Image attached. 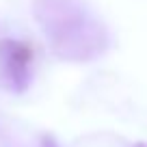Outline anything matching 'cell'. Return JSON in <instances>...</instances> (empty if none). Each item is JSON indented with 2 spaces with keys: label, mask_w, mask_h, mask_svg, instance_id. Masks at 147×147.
<instances>
[{
  "label": "cell",
  "mask_w": 147,
  "mask_h": 147,
  "mask_svg": "<svg viewBox=\"0 0 147 147\" xmlns=\"http://www.w3.org/2000/svg\"><path fill=\"white\" fill-rule=\"evenodd\" d=\"M35 20L52 54L67 63H89L110 46L108 28L80 0H35Z\"/></svg>",
  "instance_id": "1"
},
{
  "label": "cell",
  "mask_w": 147,
  "mask_h": 147,
  "mask_svg": "<svg viewBox=\"0 0 147 147\" xmlns=\"http://www.w3.org/2000/svg\"><path fill=\"white\" fill-rule=\"evenodd\" d=\"M32 48L26 41H0V82L13 93H22L32 80Z\"/></svg>",
  "instance_id": "2"
},
{
  "label": "cell",
  "mask_w": 147,
  "mask_h": 147,
  "mask_svg": "<svg viewBox=\"0 0 147 147\" xmlns=\"http://www.w3.org/2000/svg\"><path fill=\"white\" fill-rule=\"evenodd\" d=\"M39 147H61V145L56 143V138H54V136L46 134V136H41V141H39Z\"/></svg>",
  "instance_id": "3"
},
{
  "label": "cell",
  "mask_w": 147,
  "mask_h": 147,
  "mask_svg": "<svg viewBox=\"0 0 147 147\" xmlns=\"http://www.w3.org/2000/svg\"><path fill=\"white\" fill-rule=\"evenodd\" d=\"M134 147H147V143L145 141H138V143H134Z\"/></svg>",
  "instance_id": "4"
}]
</instances>
